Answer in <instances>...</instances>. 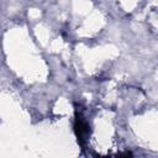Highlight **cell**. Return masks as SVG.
Listing matches in <instances>:
<instances>
[{
	"label": "cell",
	"mask_w": 158,
	"mask_h": 158,
	"mask_svg": "<svg viewBox=\"0 0 158 158\" xmlns=\"http://www.w3.org/2000/svg\"><path fill=\"white\" fill-rule=\"evenodd\" d=\"M74 131H75V135H77L80 144H84V141L88 136V125L80 114L79 115L77 114L75 122H74Z\"/></svg>",
	"instance_id": "obj_1"
}]
</instances>
